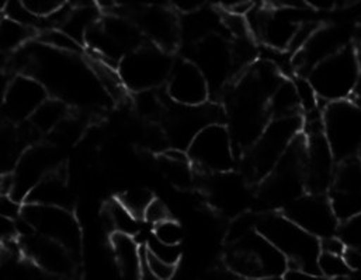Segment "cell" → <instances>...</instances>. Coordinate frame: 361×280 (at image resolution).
Masks as SVG:
<instances>
[{
    "mask_svg": "<svg viewBox=\"0 0 361 280\" xmlns=\"http://www.w3.org/2000/svg\"><path fill=\"white\" fill-rule=\"evenodd\" d=\"M28 76L38 80L48 93L78 108H97L106 104V94L87 65L78 56L56 52L41 45L39 51L21 52Z\"/></svg>",
    "mask_w": 361,
    "mask_h": 280,
    "instance_id": "6da1fadb",
    "label": "cell"
},
{
    "mask_svg": "<svg viewBox=\"0 0 361 280\" xmlns=\"http://www.w3.org/2000/svg\"><path fill=\"white\" fill-rule=\"evenodd\" d=\"M225 262L229 272L247 280L281 278L290 267L286 257L257 230L229 243Z\"/></svg>",
    "mask_w": 361,
    "mask_h": 280,
    "instance_id": "7a4b0ae2",
    "label": "cell"
},
{
    "mask_svg": "<svg viewBox=\"0 0 361 280\" xmlns=\"http://www.w3.org/2000/svg\"><path fill=\"white\" fill-rule=\"evenodd\" d=\"M257 231L286 257L290 267L318 274L321 241L287 216L270 213L259 217Z\"/></svg>",
    "mask_w": 361,
    "mask_h": 280,
    "instance_id": "3957f363",
    "label": "cell"
},
{
    "mask_svg": "<svg viewBox=\"0 0 361 280\" xmlns=\"http://www.w3.org/2000/svg\"><path fill=\"white\" fill-rule=\"evenodd\" d=\"M305 136L300 134L276 168L262 181L259 198L264 205L284 210L305 195Z\"/></svg>",
    "mask_w": 361,
    "mask_h": 280,
    "instance_id": "277c9868",
    "label": "cell"
},
{
    "mask_svg": "<svg viewBox=\"0 0 361 280\" xmlns=\"http://www.w3.org/2000/svg\"><path fill=\"white\" fill-rule=\"evenodd\" d=\"M304 121L300 115L270 120L260 138L245 155V171L252 181H263L280 163L291 143L302 134Z\"/></svg>",
    "mask_w": 361,
    "mask_h": 280,
    "instance_id": "5b68a950",
    "label": "cell"
},
{
    "mask_svg": "<svg viewBox=\"0 0 361 280\" xmlns=\"http://www.w3.org/2000/svg\"><path fill=\"white\" fill-rule=\"evenodd\" d=\"M321 100L328 104L349 101L361 77L360 63L353 46H346L336 55L315 66L307 76Z\"/></svg>",
    "mask_w": 361,
    "mask_h": 280,
    "instance_id": "8992f818",
    "label": "cell"
},
{
    "mask_svg": "<svg viewBox=\"0 0 361 280\" xmlns=\"http://www.w3.org/2000/svg\"><path fill=\"white\" fill-rule=\"evenodd\" d=\"M302 134L307 140L304 174L307 191L310 193L324 195L331 189L336 175V157L325 138L324 114L315 113L305 117ZM304 121V120H302Z\"/></svg>",
    "mask_w": 361,
    "mask_h": 280,
    "instance_id": "52a82bcc",
    "label": "cell"
},
{
    "mask_svg": "<svg viewBox=\"0 0 361 280\" xmlns=\"http://www.w3.org/2000/svg\"><path fill=\"white\" fill-rule=\"evenodd\" d=\"M173 65L166 51L157 45H145L123 58L118 70L128 90L142 93L168 83Z\"/></svg>",
    "mask_w": 361,
    "mask_h": 280,
    "instance_id": "ba28073f",
    "label": "cell"
},
{
    "mask_svg": "<svg viewBox=\"0 0 361 280\" xmlns=\"http://www.w3.org/2000/svg\"><path fill=\"white\" fill-rule=\"evenodd\" d=\"M324 132L336 160L348 161L361 153V108L350 100L325 107Z\"/></svg>",
    "mask_w": 361,
    "mask_h": 280,
    "instance_id": "9c48e42d",
    "label": "cell"
},
{
    "mask_svg": "<svg viewBox=\"0 0 361 280\" xmlns=\"http://www.w3.org/2000/svg\"><path fill=\"white\" fill-rule=\"evenodd\" d=\"M21 219L32 233L68 248L78 260L80 255L82 233L73 213L68 209L25 205Z\"/></svg>",
    "mask_w": 361,
    "mask_h": 280,
    "instance_id": "30bf717a",
    "label": "cell"
},
{
    "mask_svg": "<svg viewBox=\"0 0 361 280\" xmlns=\"http://www.w3.org/2000/svg\"><path fill=\"white\" fill-rule=\"evenodd\" d=\"M222 110L214 104L187 107L172 103L164 115V132L173 148H188L192 140L205 128L221 124Z\"/></svg>",
    "mask_w": 361,
    "mask_h": 280,
    "instance_id": "8fae6325",
    "label": "cell"
},
{
    "mask_svg": "<svg viewBox=\"0 0 361 280\" xmlns=\"http://www.w3.org/2000/svg\"><path fill=\"white\" fill-rule=\"evenodd\" d=\"M235 146L228 128L214 124L205 128L188 146L187 153L194 167L209 174L228 172L235 163Z\"/></svg>",
    "mask_w": 361,
    "mask_h": 280,
    "instance_id": "7c38bea8",
    "label": "cell"
},
{
    "mask_svg": "<svg viewBox=\"0 0 361 280\" xmlns=\"http://www.w3.org/2000/svg\"><path fill=\"white\" fill-rule=\"evenodd\" d=\"M191 62L204 75L211 93L221 90L239 72L235 63L232 44L218 34L192 45Z\"/></svg>",
    "mask_w": 361,
    "mask_h": 280,
    "instance_id": "4fadbf2b",
    "label": "cell"
},
{
    "mask_svg": "<svg viewBox=\"0 0 361 280\" xmlns=\"http://www.w3.org/2000/svg\"><path fill=\"white\" fill-rule=\"evenodd\" d=\"M283 215L318 240L332 237L339 230V219L325 195H304L284 209Z\"/></svg>",
    "mask_w": 361,
    "mask_h": 280,
    "instance_id": "5bb4252c",
    "label": "cell"
},
{
    "mask_svg": "<svg viewBox=\"0 0 361 280\" xmlns=\"http://www.w3.org/2000/svg\"><path fill=\"white\" fill-rule=\"evenodd\" d=\"M3 97V117L13 125L30 120L48 100L47 89L34 77L20 75L10 80Z\"/></svg>",
    "mask_w": 361,
    "mask_h": 280,
    "instance_id": "9a60e30c",
    "label": "cell"
},
{
    "mask_svg": "<svg viewBox=\"0 0 361 280\" xmlns=\"http://www.w3.org/2000/svg\"><path fill=\"white\" fill-rule=\"evenodd\" d=\"M328 198L339 222L360 215L361 163L359 157L342 161V165L336 170Z\"/></svg>",
    "mask_w": 361,
    "mask_h": 280,
    "instance_id": "2e32d148",
    "label": "cell"
},
{
    "mask_svg": "<svg viewBox=\"0 0 361 280\" xmlns=\"http://www.w3.org/2000/svg\"><path fill=\"white\" fill-rule=\"evenodd\" d=\"M131 21L145 34L154 45L169 52L180 38V23L175 14L164 6H138L133 11Z\"/></svg>",
    "mask_w": 361,
    "mask_h": 280,
    "instance_id": "e0dca14e",
    "label": "cell"
},
{
    "mask_svg": "<svg viewBox=\"0 0 361 280\" xmlns=\"http://www.w3.org/2000/svg\"><path fill=\"white\" fill-rule=\"evenodd\" d=\"M168 97L175 104L197 107L208 103L209 86L191 61H178L168 79Z\"/></svg>",
    "mask_w": 361,
    "mask_h": 280,
    "instance_id": "ac0fdd59",
    "label": "cell"
},
{
    "mask_svg": "<svg viewBox=\"0 0 361 280\" xmlns=\"http://www.w3.org/2000/svg\"><path fill=\"white\" fill-rule=\"evenodd\" d=\"M24 251L38 268L51 276L69 279L76 271L78 258L63 246L41 236H27Z\"/></svg>",
    "mask_w": 361,
    "mask_h": 280,
    "instance_id": "d6986e66",
    "label": "cell"
},
{
    "mask_svg": "<svg viewBox=\"0 0 361 280\" xmlns=\"http://www.w3.org/2000/svg\"><path fill=\"white\" fill-rule=\"evenodd\" d=\"M54 161L55 157L49 147L34 146L27 148L11 172L14 181L11 196L20 202L25 199L37 184L56 170Z\"/></svg>",
    "mask_w": 361,
    "mask_h": 280,
    "instance_id": "ffe728a7",
    "label": "cell"
},
{
    "mask_svg": "<svg viewBox=\"0 0 361 280\" xmlns=\"http://www.w3.org/2000/svg\"><path fill=\"white\" fill-rule=\"evenodd\" d=\"M346 48L341 30L335 27H319L310 42L295 55H293L294 70L307 72V75L328 58Z\"/></svg>",
    "mask_w": 361,
    "mask_h": 280,
    "instance_id": "44dd1931",
    "label": "cell"
},
{
    "mask_svg": "<svg viewBox=\"0 0 361 280\" xmlns=\"http://www.w3.org/2000/svg\"><path fill=\"white\" fill-rule=\"evenodd\" d=\"M24 201L25 205L52 206L68 210H71V206L73 203L66 177L59 168L49 172L39 184H37Z\"/></svg>",
    "mask_w": 361,
    "mask_h": 280,
    "instance_id": "7402d4cb",
    "label": "cell"
},
{
    "mask_svg": "<svg viewBox=\"0 0 361 280\" xmlns=\"http://www.w3.org/2000/svg\"><path fill=\"white\" fill-rule=\"evenodd\" d=\"M111 247L116 264L123 280H141L144 269V247L133 237L113 234Z\"/></svg>",
    "mask_w": 361,
    "mask_h": 280,
    "instance_id": "603a6c76",
    "label": "cell"
},
{
    "mask_svg": "<svg viewBox=\"0 0 361 280\" xmlns=\"http://www.w3.org/2000/svg\"><path fill=\"white\" fill-rule=\"evenodd\" d=\"M87 66L90 68L92 73L94 75L99 86L102 87L107 98H110L114 103H121L128 97V87L118 68H116L114 65L109 63L107 61L102 59L94 53H90L87 56Z\"/></svg>",
    "mask_w": 361,
    "mask_h": 280,
    "instance_id": "cb8c5ba5",
    "label": "cell"
},
{
    "mask_svg": "<svg viewBox=\"0 0 361 280\" xmlns=\"http://www.w3.org/2000/svg\"><path fill=\"white\" fill-rule=\"evenodd\" d=\"M208 8H200L191 14H184L180 21V37L192 45L204 41L211 35H216V28L222 21Z\"/></svg>",
    "mask_w": 361,
    "mask_h": 280,
    "instance_id": "d4e9b609",
    "label": "cell"
},
{
    "mask_svg": "<svg viewBox=\"0 0 361 280\" xmlns=\"http://www.w3.org/2000/svg\"><path fill=\"white\" fill-rule=\"evenodd\" d=\"M69 117L68 104L58 98H48L28 120L30 128L35 135L38 134H49L54 131Z\"/></svg>",
    "mask_w": 361,
    "mask_h": 280,
    "instance_id": "484cf974",
    "label": "cell"
},
{
    "mask_svg": "<svg viewBox=\"0 0 361 280\" xmlns=\"http://www.w3.org/2000/svg\"><path fill=\"white\" fill-rule=\"evenodd\" d=\"M161 170L165 177L175 185L185 188L192 182V171H191V160L188 153L180 148L166 150L161 155Z\"/></svg>",
    "mask_w": 361,
    "mask_h": 280,
    "instance_id": "4316f807",
    "label": "cell"
},
{
    "mask_svg": "<svg viewBox=\"0 0 361 280\" xmlns=\"http://www.w3.org/2000/svg\"><path fill=\"white\" fill-rule=\"evenodd\" d=\"M104 220L113 234L135 237L140 233V219H137L117 198L104 208Z\"/></svg>",
    "mask_w": 361,
    "mask_h": 280,
    "instance_id": "83f0119b",
    "label": "cell"
},
{
    "mask_svg": "<svg viewBox=\"0 0 361 280\" xmlns=\"http://www.w3.org/2000/svg\"><path fill=\"white\" fill-rule=\"evenodd\" d=\"M300 104L295 94L293 80H281L274 93L269 100V115L270 120L288 118L300 115Z\"/></svg>",
    "mask_w": 361,
    "mask_h": 280,
    "instance_id": "f1b7e54d",
    "label": "cell"
},
{
    "mask_svg": "<svg viewBox=\"0 0 361 280\" xmlns=\"http://www.w3.org/2000/svg\"><path fill=\"white\" fill-rule=\"evenodd\" d=\"M34 35H37V31L4 17L1 20V52L8 53L20 51Z\"/></svg>",
    "mask_w": 361,
    "mask_h": 280,
    "instance_id": "f546056e",
    "label": "cell"
},
{
    "mask_svg": "<svg viewBox=\"0 0 361 280\" xmlns=\"http://www.w3.org/2000/svg\"><path fill=\"white\" fill-rule=\"evenodd\" d=\"M38 41L41 45L49 49H54L56 52L75 55V56L83 53V45L58 28H49L42 31L38 35Z\"/></svg>",
    "mask_w": 361,
    "mask_h": 280,
    "instance_id": "4dcf8cb0",
    "label": "cell"
},
{
    "mask_svg": "<svg viewBox=\"0 0 361 280\" xmlns=\"http://www.w3.org/2000/svg\"><path fill=\"white\" fill-rule=\"evenodd\" d=\"M293 84H294V89H295V94H297V98H298L300 108L305 114V117L318 113L321 98L318 97V93L314 89L310 79L307 76L297 75L293 79Z\"/></svg>",
    "mask_w": 361,
    "mask_h": 280,
    "instance_id": "1f68e13d",
    "label": "cell"
},
{
    "mask_svg": "<svg viewBox=\"0 0 361 280\" xmlns=\"http://www.w3.org/2000/svg\"><path fill=\"white\" fill-rule=\"evenodd\" d=\"M135 107L144 118L152 121V120H164V115L166 113L168 106L164 103L162 97H159L154 90L137 93L135 97Z\"/></svg>",
    "mask_w": 361,
    "mask_h": 280,
    "instance_id": "d6a6232c",
    "label": "cell"
},
{
    "mask_svg": "<svg viewBox=\"0 0 361 280\" xmlns=\"http://www.w3.org/2000/svg\"><path fill=\"white\" fill-rule=\"evenodd\" d=\"M137 219H144V215L151 205V202L155 199L152 193L144 188H134L123 192L117 198Z\"/></svg>",
    "mask_w": 361,
    "mask_h": 280,
    "instance_id": "836d02e7",
    "label": "cell"
},
{
    "mask_svg": "<svg viewBox=\"0 0 361 280\" xmlns=\"http://www.w3.org/2000/svg\"><path fill=\"white\" fill-rule=\"evenodd\" d=\"M350 269L346 265L343 255L321 253L318 258V274L325 280H342L349 275Z\"/></svg>",
    "mask_w": 361,
    "mask_h": 280,
    "instance_id": "e575fe53",
    "label": "cell"
},
{
    "mask_svg": "<svg viewBox=\"0 0 361 280\" xmlns=\"http://www.w3.org/2000/svg\"><path fill=\"white\" fill-rule=\"evenodd\" d=\"M145 248L158 260L168 262L171 265H176L179 264L181 257L180 246H169L165 244L159 240H157L154 236H151V238L148 240Z\"/></svg>",
    "mask_w": 361,
    "mask_h": 280,
    "instance_id": "d590c367",
    "label": "cell"
},
{
    "mask_svg": "<svg viewBox=\"0 0 361 280\" xmlns=\"http://www.w3.org/2000/svg\"><path fill=\"white\" fill-rule=\"evenodd\" d=\"M152 236L165 244L180 246L181 240H183V229L176 220L169 219L166 222L157 224L154 227Z\"/></svg>",
    "mask_w": 361,
    "mask_h": 280,
    "instance_id": "8d00e7d4",
    "label": "cell"
},
{
    "mask_svg": "<svg viewBox=\"0 0 361 280\" xmlns=\"http://www.w3.org/2000/svg\"><path fill=\"white\" fill-rule=\"evenodd\" d=\"M221 21H222V27L231 34V37L233 39L253 38L246 17L235 15V14H229V13L222 11Z\"/></svg>",
    "mask_w": 361,
    "mask_h": 280,
    "instance_id": "74e56055",
    "label": "cell"
},
{
    "mask_svg": "<svg viewBox=\"0 0 361 280\" xmlns=\"http://www.w3.org/2000/svg\"><path fill=\"white\" fill-rule=\"evenodd\" d=\"M339 234L349 248L361 251V213L342 222Z\"/></svg>",
    "mask_w": 361,
    "mask_h": 280,
    "instance_id": "f35d334b",
    "label": "cell"
},
{
    "mask_svg": "<svg viewBox=\"0 0 361 280\" xmlns=\"http://www.w3.org/2000/svg\"><path fill=\"white\" fill-rule=\"evenodd\" d=\"M144 264L151 271V274L158 280H172L176 275V265H171L154 257L145 247H144Z\"/></svg>",
    "mask_w": 361,
    "mask_h": 280,
    "instance_id": "ab89813d",
    "label": "cell"
},
{
    "mask_svg": "<svg viewBox=\"0 0 361 280\" xmlns=\"http://www.w3.org/2000/svg\"><path fill=\"white\" fill-rule=\"evenodd\" d=\"M24 7L35 17L41 20L51 18L65 4L59 0H24Z\"/></svg>",
    "mask_w": 361,
    "mask_h": 280,
    "instance_id": "60d3db41",
    "label": "cell"
},
{
    "mask_svg": "<svg viewBox=\"0 0 361 280\" xmlns=\"http://www.w3.org/2000/svg\"><path fill=\"white\" fill-rule=\"evenodd\" d=\"M318 30H319V25H318L317 23L304 21V23L298 27V30H297V32H295V35H294V38H293V41H291V44H290L287 52H290L291 55L298 53V52L310 42V39L314 37V34H315Z\"/></svg>",
    "mask_w": 361,
    "mask_h": 280,
    "instance_id": "b9f144b4",
    "label": "cell"
},
{
    "mask_svg": "<svg viewBox=\"0 0 361 280\" xmlns=\"http://www.w3.org/2000/svg\"><path fill=\"white\" fill-rule=\"evenodd\" d=\"M172 219L171 217V212L169 209L165 206L164 202H161L159 199H154L151 202V205L148 206L145 215H144V220L151 223L154 227L162 222H166Z\"/></svg>",
    "mask_w": 361,
    "mask_h": 280,
    "instance_id": "7bdbcfd3",
    "label": "cell"
},
{
    "mask_svg": "<svg viewBox=\"0 0 361 280\" xmlns=\"http://www.w3.org/2000/svg\"><path fill=\"white\" fill-rule=\"evenodd\" d=\"M23 206L20 201L14 199L10 195H1V217L17 220L23 215Z\"/></svg>",
    "mask_w": 361,
    "mask_h": 280,
    "instance_id": "ee69618b",
    "label": "cell"
},
{
    "mask_svg": "<svg viewBox=\"0 0 361 280\" xmlns=\"http://www.w3.org/2000/svg\"><path fill=\"white\" fill-rule=\"evenodd\" d=\"M80 134V124L75 120H71V117H68L55 131L54 135L58 136V139L69 140L76 139Z\"/></svg>",
    "mask_w": 361,
    "mask_h": 280,
    "instance_id": "f6af8a7d",
    "label": "cell"
},
{
    "mask_svg": "<svg viewBox=\"0 0 361 280\" xmlns=\"http://www.w3.org/2000/svg\"><path fill=\"white\" fill-rule=\"evenodd\" d=\"M321 241V253H326V254H334V255H343L348 250V246L345 244V241L341 237L332 236Z\"/></svg>",
    "mask_w": 361,
    "mask_h": 280,
    "instance_id": "bcb514c9",
    "label": "cell"
},
{
    "mask_svg": "<svg viewBox=\"0 0 361 280\" xmlns=\"http://www.w3.org/2000/svg\"><path fill=\"white\" fill-rule=\"evenodd\" d=\"M18 234V227L16 224V220L7 219V217H0V236H1V243L10 244L14 243Z\"/></svg>",
    "mask_w": 361,
    "mask_h": 280,
    "instance_id": "7dc6e473",
    "label": "cell"
},
{
    "mask_svg": "<svg viewBox=\"0 0 361 280\" xmlns=\"http://www.w3.org/2000/svg\"><path fill=\"white\" fill-rule=\"evenodd\" d=\"M222 10L229 14L235 15H243L246 17L255 7L252 1H243V0H236V1H225L222 3Z\"/></svg>",
    "mask_w": 361,
    "mask_h": 280,
    "instance_id": "c3c4849f",
    "label": "cell"
},
{
    "mask_svg": "<svg viewBox=\"0 0 361 280\" xmlns=\"http://www.w3.org/2000/svg\"><path fill=\"white\" fill-rule=\"evenodd\" d=\"M283 280H325L319 274L311 272L307 269L295 268V267H288V269L284 272L281 276Z\"/></svg>",
    "mask_w": 361,
    "mask_h": 280,
    "instance_id": "681fc988",
    "label": "cell"
},
{
    "mask_svg": "<svg viewBox=\"0 0 361 280\" xmlns=\"http://www.w3.org/2000/svg\"><path fill=\"white\" fill-rule=\"evenodd\" d=\"M343 258H345L346 265H348V268L350 271H359V272H361V251L348 247L346 253L343 254Z\"/></svg>",
    "mask_w": 361,
    "mask_h": 280,
    "instance_id": "f907efd6",
    "label": "cell"
},
{
    "mask_svg": "<svg viewBox=\"0 0 361 280\" xmlns=\"http://www.w3.org/2000/svg\"><path fill=\"white\" fill-rule=\"evenodd\" d=\"M205 6V1L202 0H183V1H175L173 7L179 10L183 14H191Z\"/></svg>",
    "mask_w": 361,
    "mask_h": 280,
    "instance_id": "816d5d0a",
    "label": "cell"
},
{
    "mask_svg": "<svg viewBox=\"0 0 361 280\" xmlns=\"http://www.w3.org/2000/svg\"><path fill=\"white\" fill-rule=\"evenodd\" d=\"M310 4L318 10H332L338 7L339 1L338 0H318V1L315 0V1H310Z\"/></svg>",
    "mask_w": 361,
    "mask_h": 280,
    "instance_id": "f5cc1de1",
    "label": "cell"
},
{
    "mask_svg": "<svg viewBox=\"0 0 361 280\" xmlns=\"http://www.w3.org/2000/svg\"><path fill=\"white\" fill-rule=\"evenodd\" d=\"M205 280H247V279H242V278H239V276H236V275H233L232 272H215V274H212V275H209L208 278Z\"/></svg>",
    "mask_w": 361,
    "mask_h": 280,
    "instance_id": "db71d44e",
    "label": "cell"
},
{
    "mask_svg": "<svg viewBox=\"0 0 361 280\" xmlns=\"http://www.w3.org/2000/svg\"><path fill=\"white\" fill-rule=\"evenodd\" d=\"M353 49H355V52H356V56H357V61H359V63H360L361 69V28L357 31V34H356V39H355V46H353Z\"/></svg>",
    "mask_w": 361,
    "mask_h": 280,
    "instance_id": "11a10c76",
    "label": "cell"
},
{
    "mask_svg": "<svg viewBox=\"0 0 361 280\" xmlns=\"http://www.w3.org/2000/svg\"><path fill=\"white\" fill-rule=\"evenodd\" d=\"M350 101H352L355 106H357L359 108H361V77L360 82H359V84H357V87H356V90H355V93H353V96H352V98H350Z\"/></svg>",
    "mask_w": 361,
    "mask_h": 280,
    "instance_id": "9f6ffc18",
    "label": "cell"
},
{
    "mask_svg": "<svg viewBox=\"0 0 361 280\" xmlns=\"http://www.w3.org/2000/svg\"><path fill=\"white\" fill-rule=\"evenodd\" d=\"M141 280H158L152 274H151V271L147 268V265L144 264V269H142V276H141Z\"/></svg>",
    "mask_w": 361,
    "mask_h": 280,
    "instance_id": "6f0895ef",
    "label": "cell"
},
{
    "mask_svg": "<svg viewBox=\"0 0 361 280\" xmlns=\"http://www.w3.org/2000/svg\"><path fill=\"white\" fill-rule=\"evenodd\" d=\"M348 280H361V272H359V274L355 275V276H352V278H349Z\"/></svg>",
    "mask_w": 361,
    "mask_h": 280,
    "instance_id": "680465c9",
    "label": "cell"
},
{
    "mask_svg": "<svg viewBox=\"0 0 361 280\" xmlns=\"http://www.w3.org/2000/svg\"><path fill=\"white\" fill-rule=\"evenodd\" d=\"M55 280H69V279H65V278H56Z\"/></svg>",
    "mask_w": 361,
    "mask_h": 280,
    "instance_id": "91938a15",
    "label": "cell"
},
{
    "mask_svg": "<svg viewBox=\"0 0 361 280\" xmlns=\"http://www.w3.org/2000/svg\"><path fill=\"white\" fill-rule=\"evenodd\" d=\"M359 160H360V163H361V153H360V157H359Z\"/></svg>",
    "mask_w": 361,
    "mask_h": 280,
    "instance_id": "94428289",
    "label": "cell"
}]
</instances>
